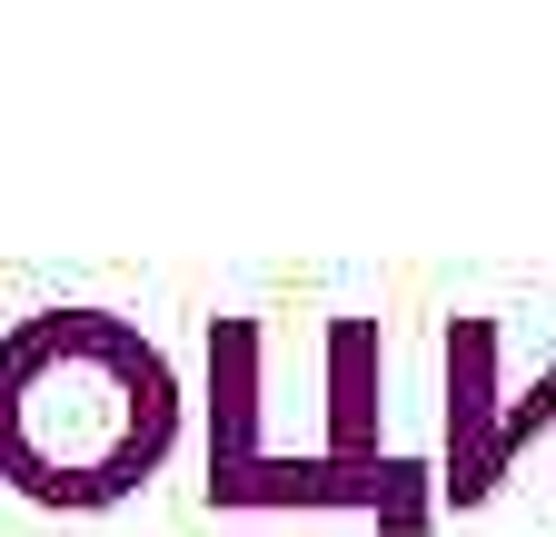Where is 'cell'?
Wrapping results in <instances>:
<instances>
[{"instance_id":"8992f818","label":"cell","mask_w":556,"mask_h":537,"mask_svg":"<svg viewBox=\"0 0 556 537\" xmlns=\"http://www.w3.org/2000/svg\"><path fill=\"white\" fill-rule=\"evenodd\" d=\"M546 428H556V369H546L527 398H507V409H497V478H507V467H517Z\"/></svg>"},{"instance_id":"5b68a950","label":"cell","mask_w":556,"mask_h":537,"mask_svg":"<svg viewBox=\"0 0 556 537\" xmlns=\"http://www.w3.org/2000/svg\"><path fill=\"white\" fill-rule=\"evenodd\" d=\"M258 319H208V467L258 458Z\"/></svg>"},{"instance_id":"6da1fadb","label":"cell","mask_w":556,"mask_h":537,"mask_svg":"<svg viewBox=\"0 0 556 537\" xmlns=\"http://www.w3.org/2000/svg\"><path fill=\"white\" fill-rule=\"evenodd\" d=\"M179 448V369L119 309H30L0 339V488L30 508H119Z\"/></svg>"},{"instance_id":"7a4b0ae2","label":"cell","mask_w":556,"mask_h":537,"mask_svg":"<svg viewBox=\"0 0 556 537\" xmlns=\"http://www.w3.org/2000/svg\"><path fill=\"white\" fill-rule=\"evenodd\" d=\"M208 508H348L378 517V537H428L438 527V467L428 458H278L258 448L249 467H208Z\"/></svg>"},{"instance_id":"3957f363","label":"cell","mask_w":556,"mask_h":537,"mask_svg":"<svg viewBox=\"0 0 556 537\" xmlns=\"http://www.w3.org/2000/svg\"><path fill=\"white\" fill-rule=\"evenodd\" d=\"M497 319H447V458H438V508L497 498Z\"/></svg>"},{"instance_id":"277c9868","label":"cell","mask_w":556,"mask_h":537,"mask_svg":"<svg viewBox=\"0 0 556 537\" xmlns=\"http://www.w3.org/2000/svg\"><path fill=\"white\" fill-rule=\"evenodd\" d=\"M378 409H388L378 319H328V438H318V458H388L378 448Z\"/></svg>"}]
</instances>
